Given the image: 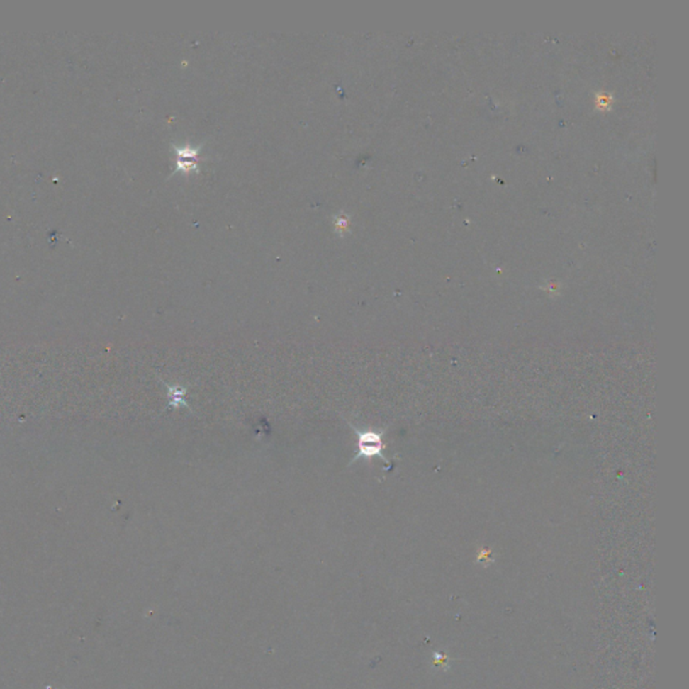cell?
I'll return each instance as SVG.
<instances>
[{
    "instance_id": "1",
    "label": "cell",
    "mask_w": 689,
    "mask_h": 689,
    "mask_svg": "<svg viewBox=\"0 0 689 689\" xmlns=\"http://www.w3.org/2000/svg\"><path fill=\"white\" fill-rule=\"evenodd\" d=\"M354 431L358 435V454L356 458L350 462L354 464L359 458H368L371 459L373 456H383L384 450V443L381 434L376 432H361L354 428Z\"/></svg>"
},
{
    "instance_id": "2",
    "label": "cell",
    "mask_w": 689,
    "mask_h": 689,
    "mask_svg": "<svg viewBox=\"0 0 689 689\" xmlns=\"http://www.w3.org/2000/svg\"><path fill=\"white\" fill-rule=\"evenodd\" d=\"M169 389L172 391V396L174 398V400L172 401V405H179V404H184V405H186L185 401H184V398H184V395H185V389H182V388H179V386H175V388L169 386ZM186 407H187V405H186Z\"/></svg>"
}]
</instances>
